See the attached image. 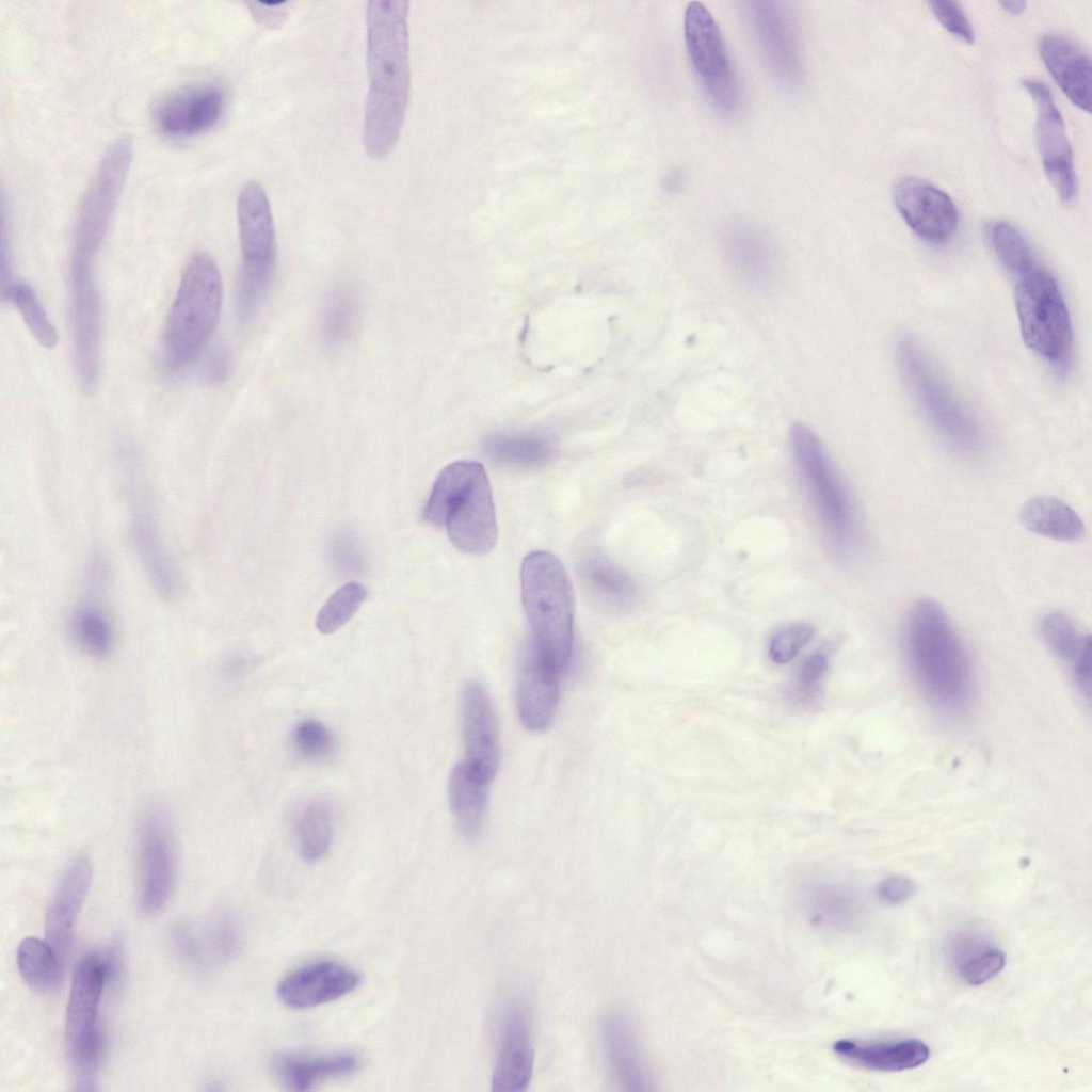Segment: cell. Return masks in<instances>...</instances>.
Instances as JSON below:
<instances>
[{
  "label": "cell",
  "mask_w": 1092,
  "mask_h": 1092,
  "mask_svg": "<svg viewBox=\"0 0 1092 1092\" xmlns=\"http://www.w3.org/2000/svg\"><path fill=\"white\" fill-rule=\"evenodd\" d=\"M487 785L465 760L456 765L449 778V801L461 832L467 838L481 831L487 809Z\"/></svg>",
  "instance_id": "4dcf8cb0"
},
{
  "label": "cell",
  "mask_w": 1092,
  "mask_h": 1092,
  "mask_svg": "<svg viewBox=\"0 0 1092 1092\" xmlns=\"http://www.w3.org/2000/svg\"><path fill=\"white\" fill-rule=\"evenodd\" d=\"M580 577L589 596L606 610L622 611L636 598L633 579L603 555L587 557L580 564Z\"/></svg>",
  "instance_id": "f546056e"
},
{
  "label": "cell",
  "mask_w": 1092,
  "mask_h": 1092,
  "mask_svg": "<svg viewBox=\"0 0 1092 1092\" xmlns=\"http://www.w3.org/2000/svg\"><path fill=\"white\" fill-rule=\"evenodd\" d=\"M360 983L359 974L333 960L305 964L285 976L277 985L279 1000L292 1009H309L337 1000Z\"/></svg>",
  "instance_id": "44dd1931"
},
{
  "label": "cell",
  "mask_w": 1092,
  "mask_h": 1092,
  "mask_svg": "<svg viewBox=\"0 0 1092 1092\" xmlns=\"http://www.w3.org/2000/svg\"><path fill=\"white\" fill-rule=\"evenodd\" d=\"M521 600L531 639L559 673L569 665L574 641V594L559 559L548 551L528 553L520 568Z\"/></svg>",
  "instance_id": "277c9868"
},
{
  "label": "cell",
  "mask_w": 1092,
  "mask_h": 1092,
  "mask_svg": "<svg viewBox=\"0 0 1092 1092\" xmlns=\"http://www.w3.org/2000/svg\"><path fill=\"white\" fill-rule=\"evenodd\" d=\"M915 893V883L903 876L888 877L877 888L879 899L889 905L901 904L914 896Z\"/></svg>",
  "instance_id": "f907efd6"
},
{
  "label": "cell",
  "mask_w": 1092,
  "mask_h": 1092,
  "mask_svg": "<svg viewBox=\"0 0 1092 1092\" xmlns=\"http://www.w3.org/2000/svg\"><path fill=\"white\" fill-rule=\"evenodd\" d=\"M171 942L176 954L182 961L194 966L203 965L204 942L190 924L184 921L175 924L171 931Z\"/></svg>",
  "instance_id": "c3c4849f"
},
{
  "label": "cell",
  "mask_w": 1092,
  "mask_h": 1092,
  "mask_svg": "<svg viewBox=\"0 0 1092 1092\" xmlns=\"http://www.w3.org/2000/svg\"><path fill=\"white\" fill-rule=\"evenodd\" d=\"M1040 54L1065 96L1080 110L1090 112V58L1071 41L1055 34L1041 38Z\"/></svg>",
  "instance_id": "83f0119b"
},
{
  "label": "cell",
  "mask_w": 1092,
  "mask_h": 1092,
  "mask_svg": "<svg viewBox=\"0 0 1092 1092\" xmlns=\"http://www.w3.org/2000/svg\"><path fill=\"white\" fill-rule=\"evenodd\" d=\"M2 299L13 304L38 344L52 349L58 344V332L47 316L33 288L23 282H12L1 289Z\"/></svg>",
  "instance_id": "8d00e7d4"
},
{
  "label": "cell",
  "mask_w": 1092,
  "mask_h": 1092,
  "mask_svg": "<svg viewBox=\"0 0 1092 1092\" xmlns=\"http://www.w3.org/2000/svg\"><path fill=\"white\" fill-rule=\"evenodd\" d=\"M1039 628L1044 642L1058 657L1073 661L1091 639L1082 635L1075 622L1065 613L1049 610L1040 617Z\"/></svg>",
  "instance_id": "f35d334b"
},
{
  "label": "cell",
  "mask_w": 1092,
  "mask_h": 1092,
  "mask_svg": "<svg viewBox=\"0 0 1092 1092\" xmlns=\"http://www.w3.org/2000/svg\"><path fill=\"white\" fill-rule=\"evenodd\" d=\"M724 254L729 268L749 284L769 286L778 276L777 251L766 236L753 227H730L724 238Z\"/></svg>",
  "instance_id": "484cf974"
},
{
  "label": "cell",
  "mask_w": 1092,
  "mask_h": 1092,
  "mask_svg": "<svg viewBox=\"0 0 1092 1092\" xmlns=\"http://www.w3.org/2000/svg\"><path fill=\"white\" fill-rule=\"evenodd\" d=\"M92 865L87 856L75 857L64 870L45 915V936L62 963L73 945L79 913L90 890Z\"/></svg>",
  "instance_id": "7402d4cb"
},
{
  "label": "cell",
  "mask_w": 1092,
  "mask_h": 1092,
  "mask_svg": "<svg viewBox=\"0 0 1092 1092\" xmlns=\"http://www.w3.org/2000/svg\"><path fill=\"white\" fill-rule=\"evenodd\" d=\"M139 905L156 914L167 903L175 879L173 826L160 804L148 805L138 830Z\"/></svg>",
  "instance_id": "9a60e30c"
},
{
  "label": "cell",
  "mask_w": 1092,
  "mask_h": 1092,
  "mask_svg": "<svg viewBox=\"0 0 1092 1092\" xmlns=\"http://www.w3.org/2000/svg\"><path fill=\"white\" fill-rule=\"evenodd\" d=\"M898 360L913 395L940 435L960 453H978L982 435L977 422L918 344L909 338L900 340Z\"/></svg>",
  "instance_id": "9c48e42d"
},
{
  "label": "cell",
  "mask_w": 1092,
  "mask_h": 1092,
  "mask_svg": "<svg viewBox=\"0 0 1092 1092\" xmlns=\"http://www.w3.org/2000/svg\"><path fill=\"white\" fill-rule=\"evenodd\" d=\"M16 963L21 978L32 990L45 993L57 987L63 963L46 940L23 938L17 948Z\"/></svg>",
  "instance_id": "e575fe53"
},
{
  "label": "cell",
  "mask_w": 1092,
  "mask_h": 1092,
  "mask_svg": "<svg viewBox=\"0 0 1092 1092\" xmlns=\"http://www.w3.org/2000/svg\"><path fill=\"white\" fill-rule=\"evenodd\" d=\"M828 665L826 656L820 653L813 654L804 660L798 675L799 696L804 700L814 696Z\"/></svg>",
  "instance_id": "681fc988"
},
{
  "label": "cell",
  "mask_w": 1092,
  "mask_h": 1092,
  "mask_svg": "<svg viewBox=\"0 0 1092 1092\" xmlns=\"http://www.w3.org/2000/svg\"><path fill=\"white\" fill-rule=\"evenodd\" d=\"M1015 308L1026 346L1055 366H1064L1071 356L1072 322L1055 278L1035 266L1016 278Z\"/></svg>",
  "instance_id": "52a82bcc"
},
{
  "label": "cell",
  "mask_w": 1092,
  "mask_h": 1092,
  "mask_svg": "<svg viewBox=\"0 0 1092 1092\" xmlns=\"http://www.w3.org/2000/svg\"><path fill=\"white\" fill-rule=\"evenodd\" d=\"M929 7L937 21L954 37L967 45L975 42L974 29L961 5L950 0L930 1Z\"/></svg>",
  "instance_id": "7dc6e473"
},
{
  "label": "cell",
  "mask_w": 1092,
  "mask_h": 1092,
  "mask_svg": "<svg viewBox=\"0 0 1092 1092\" xmlns=\"http://www.w3.org/2000/svg\"><path fill=\"white\" fill-rule=\"evenodd\" d=\"M333 828V813L325 802L315 800L304 805L294 828L300 856L309 863L324 856L332 841Z\"/></svg>",
  "instance_id": "d590c367"
},
{
  "label": "cell",
  "mask_w": 1092,
  "mask_h": 1092,
  "mask_svg": "<svg viewBox=\"0 0 1092 1092\" xmlns=\"http://www.w3.org/2000/svg\"><path fill=\"white\" fill-rule=\"evenodd\" d=\"M684 36L687 53L708 98L724 113L735 112L741 102V85L721 30L697 1L686 6Z\"/></svg>",
  "instance_id": "8fae6325"
},
{
  "label": "cell",
  "mask_w": 1092,
  "mask_h": 1092,
  "mask_svg": "<svg viewBox=\"0 0 1092 1092\" xmlns=\"http://www.w3.org/2000/svg\"><path fill=\"white\" fill-rule=\"evenodd\" d=\"M360 1059L350 1051L326 1054L282 1053L271 1061V1070L288 1090L307 1091L321 1081L355 1073Z\"/></svg>",
  "instance_id": "4316f807"
},
{
  "label": "cell",
  "mask_w": 1092,
  "mask_h": 1092,
  "mask_svg": "<svg viewBox=\"0 0 1092 1092\" xmlns=\"http://www.w3.org/2000/svg\"><path fill=\"white\" fill-rule=\"evenodd\" d=\"M948 954L958 976L970 985L990 981L1006 964L1002 950L974 935L956 936L948 946Z\"/></svg>",
  "instance_id": "d6a6232c"
},
{
  "label": "cell",
  "mask_w": 1092,
  "mask_h": 1092,
  "mask_svg": "<svg viewBox=\"0 0 1092 1092\" xmlns=\"http://www.w3.org/2000/svg\"><path fill=\"white\" fill-rule=\"evenodd\" d=\"M1076 684L1082 694L1090 696L1091 690V639L1072 661Z\"/></svg>",
  "instance_id": "f5cc1de1"
},
{
  "label": "cell",
  "mask_w": 1092,
  "mask_h": 1092,
  "mask_svg": "<svg viewBox=\"0 0 1092 1092\" xmlns=\"http://www.w3.org/2000/svg\"><path fill=\"white\" fill-rule=\"evenodd\" d=\"M225 108L223 90L213 84L178 89L161 97L152 109V121L165 135L186 138L213 127Z\"/></svg>",
  "instance_id": "d6986e66"
},
{
  "label": "cell",
  "mask_w": 1092,
  "mask_h": 1092,
  "mask_svg": "<svg viewBox=\"0 0 1092 1092\" xmlns=\"http://www.w3.org/2000/svg\"><path fill=\"white\" fill-rule=\"evenodd\" d=\"M69 633L76 645L94 658L107 657L114 645L115 631L108 612L96 601H83L75 607L68 621Z\"/></svg>",
  "instance_id": "836d02e7"
},
{
  "label": "cell",
  "mask_w": 1092,
  "mask_h": 1092,
  "mask_svg": "<svg viewBox=\"0 0 1092 1092\" xmlns=\"http://www.w3.org/2000/svg\"><path fill=\"white\" fill-rule=\"evenodd\" d=\"M254 17L266 26L278 23L284 16L283 5L287 2H250Z\"/></svg>",
  "instance_id": "db71d44e"
},
{
  "label": "cell",
  "mask_w": 1092,
  "mask_h": 1092,
  "mask_svg": "<svg viewBox=\"0 0 1092 1092\" xmlns=\"http://www.w3.org/2000/svg\"><path fill=\"white\" fill-rule=\"evenodd\" d=\"M223 283L214 259L205 252L188 261L170 309L161 341L166 373L184 368L214 334L221 315Z\"/></svg>",
  "instance_id": "3957f363"
},
{
  "label": "cell",
  "mask_w": 1092,
  "mask_h": 1092,
  "mask_svg": "<svg viewBox=\"0 0 1092 1092\" xmlns=\"http://www.w3.org/2000/svg\"><path fill=\"white\" fill-rule=\"evenodd\" d=\"M132 152L129 138L116 139L103 152L77 211L71 255L95 259L123 191Z\"/></svg>",
  "instance_id": "7c38bea8"
},
{
  "label": "cell",
  "mask_w": 1092,
  "mask_h": 1092,
  "mask_svg": "<svg viewBox=\"0 0 1092 1092\" xmlns=\"http://www.w3.org/2000/svg\"><path fill=\"white\" fill-rule=\"evenodd\" d=\"M559 676L530 638L517 689L519 718L526 728L539 732L551 723L559 701Z\"/></svg>",
  "instance_id": "d4e9b609"
},
{
  "label": "cell",
  "mask_w": 1092,
  "mask_h": 1092,
  "mask_svg": "<svg viewBox=\"0 0 1092 1092\" xmlns=\"http://www.w3.org/2000/svg\"><path fill=\"white\" fill-rule=\"evenodd\" d=\"M73 356L81 389L92 394L100 372L101 300L94 260L70 258Z\"/></svg>",
  "instance_id": "5bb4252c"
},
{
  "label": "cell",
  "mask_w": 1092,
  "mask_h": 1092,
  "mask_svg": "<svg viewBox=\"0 0 1092 1092\" xmlns=\"http://www.w3.org/2000/svg\"><path fill=\"white\" fill-rule=\"evenodd\" d=\"M989 239L996 257L1014 277L1023 276L1037 266L1027 239L1011 223H993L989 228Z\"/></svg>",
  "instance_id": "74e56055"
},
{
  "label": "cell",
  "mask_w": 1092,
  "mask_h": 1092,
  "mask_svg": "<svg viewBox=\"0 0 1092 1092\" xmlns=\"http://www.w3.org/2000/svg\"><path fill=\"white\" fill-rule=\"evenodd\" d=\"M909 662L932 703L946 711L962 709L970 694V668L963 643L943 607L921 598L904 625Z\"/></svg>",
  "instance_id": "7a4b0ae2"
},
{
  "label": "cell",
  "mask_w": 1092,
  "mask_h": 1092,
  "mask_svg": "<svg viewBox=\"0 0 1092 1092\" xmlns=\"http://www.w3.org/2000/svg\"><path fill=\"white\" fill-rule=\"evenodd\" d=\"M242 266L238 286L241 319L251 316L264 296L276 264V231L269 198L257 181H247L237 199Z\"/></svg>",
  "instance_id": "ba28073f"
},
{
  "label": "cell",
  "mask_w": 1092,
  "mask_h": 1092,
  "mask_svg": "<svg viewBox=\"0 0 1092 1092\" xmlns=\"http://www.w3.org/2000/svg\"><path fill=\"white\" fill-rule=\"evenodd\" d=\"M810 914L814 920L823 926L841 922L848 904L845 896L832 886H819L809 895Z\"/></svg>",
  "instance_id": "bcb514c9"
},
{
  "label": "cell",
  "mask_w": 1092,
  "mask_h": 1092,
  "mask_svg": "<svg viewBox=\"0 0 1092 1092\" xmlns=\"http://www.w3.org/2000/svg\"><path fill=\"white\" fill-rule=\"evenodd\" d=\"M1019 519L1030 532L1056 541L1075 542L1085 533V525L1077 512L1051 496H1037L1026 501Z\"/></svg>",
  "instance_id": "1f68e13d"
},
{
  "label": "cell",
  "mask_w": 1092,
  "mask_h": 1092,
  "mask_svg": "<svg viewBox=\"0 0 1092 1092\" xmlns=\"http://www.w3.org/2000/svg\"><path fill=\"white\" fill-rule=\"evenodd\" d=\"M814 628L805 623H792L784 626L771 637L768 655L778 664L793 660L799 652L810 641Z\"/></svg>",
  "instance_id": "f6af8a7d"
},
{
  "label": "cell",
  "mask_w": 1092,
  "mask_h": 1092,
  "mask_svg": "<svg viewBox=\"0 0 1092 1092\" xmlns=\"http://www.w3.org/2000/svg\"><path fill=\"white\" fill-rule=\"evenodd\" d=\"M790 448L798 472L829 536L839 551H850L858 523L851 496L819 436L807 425L790 429Z\"/></svg>",
  "instance_id": "5b68a950"
},
{
  "label": "cell",
  "mask_w": 1092,
  "mask_h": 1092,
  "mask_svg": "<svg viewBox=\"0 0 1092 1092\" xmlns=\"http://www.w3.org/2000/svg\"><path fill=\"white\" fill-rule=\"evenodd\" d=\"M366 598V590L356 582L342 585L334 592L319 610L316 627L322 633H332L342 627L358 610Z\"/></svg>",
  "instance_id": "b9f144b4"
},
{
  "label": "cell",
  "mask_w": 1092,
  "mask_h": 1092,
  "mask_svg": "<svg viewBox=\"0 0 1092 1092\" xmlns=\"http://www.w3.org/2000/svg\"><path fill=\"white\" fill-rule=\"evenodd\" d=\"M495 1049L492 1090L525 1091L535 1060L533 1013L525 996L511 995L500 1007Z\"/></svg>",
  "instance_id": "2e32d148"
},
{
  "label": "cell",
  "mask_w": 1092,
  "mask_h": 1092,
  "mask_svg": "<svg viewBox=\"0 0 1092 1092\" xmlns=\"http://www.w3.org/2000/svg\"><path fill=\"white\" fill-rule=\"evenodd\" d=\"M749 15L764 57L773 74L791 83L802 73V58L794 21L782 3L754 1Z\"/></svg>",
  "instance_id": "ffe728a7"
},
{
  "label": "cell",
  "mask_w": 1092,
  "mask_h": 1092,
  "mask_svg": "<svg viewBox=\"0 0 1092 1092\" xmlns=\"http://www.w3.org/2000/svg\"><path fill=\"white\" fill-rule=\"evenodd\" d=\"M408 12L406 0L367 3L368 93L363 141L374 160L392 151L405 119L411 87Z\"/></svg>",
  "instance_id": "6da1fadb"
},
{
  "label": "cell",
  "mask_w": 1092,
  "mask_h": 1092,
  "mask_svg": "<svg viewBox=\"0 0 1092 1092\" xmlns=\"http://www.w3.org/2000/svg\"><path fill=\"white\" fill-rule=\"evenodd\" d=\"M111 977L107 958L86 952L76 965L65 1013L66 1048L75 1077L83 1089L94 1082L106 1050L98 1022L106 981Z\"/></svg>",
  "instance_id": "8992f818"
},
{
  "label": "cell",
  "mask_w": 1092,
  "mask_h": 1092,
  "mask_svg": "<svg viewBox=\"0 0 1092 1092\" xmlns=\"http://www.w3.org/2000/svg\"><path fill=\"white\" fill-rule=\"evenodd\" d=\"M486 453L494 460L519 465H539L551 451L550 443L541 436H497L485 444Z\"/></svg>",
  "instance_id": "ab89813d"
},
{
  "label": "cell",
  "mask_w": 1092,
  "mask_h": 1092,
  "mask_svg": "<svg viewBox=\"0 0 1092 1092\" xmlns=\"http://www.w3.org/2000/svg\"><path fill=\"white\" fill-rule=\"evenodd\" d=\"M600 1047L612 1082L620 1090H647L649 1077L636 1031L623 1013L612 1011L600 1023Z\"/></svg>",
  "instance_id": "cb8c5ba5"
},
{
  "label": "cell",
  "mask_w": 1092,
  "mask_h": 1092,
  "mask_svg": "<svg viewBox=\"0 0 1092 1092\" xmlns=\"http://www.w3.org/2000/svg\"><path fill=\"white\" fill-rule=\"evenodd\" d=\"M430 524L445 527L452 544L466 553L484 555L496 545L498 527L491 485L482 464L469 461Z\"/></svg>",
  "instance_id": "30bf717a"
},
{
  "label": "cell",
  "mask_w": 1092,
  "mask_h": 1092,
  "mask_svg": "<svg viewBox=\"0 0 1092 1092\" xmlns=\"http://www.w3.org/2000/svg\"><path fill=\"white\" fill-rule=\"evenodd\" d=\"M121 466L132 547L156 593L172 601L180 594V580L162 543L141 464L126 454Z\"/></svg>",
  "instance_id": "4fadbf2b"
},
{
  "label": "cell",
  "mask_w": 1092,
  "mask_h": 1092,
  "mask_svg": "<svg viewBox=\"0 0 1092 1092\" xmlns=\"http://www.w3.org/2000/svg\"><path fill=\"white\" fill-rule=\"evenodd\" d=\"M462 728L465 761L489 783L499 762L498 735L492 702L485 688L477 681L469 682L463 692Z\"/></svg>",
  "instance_id": "603a6c76"
},
{
  "label": "cell",
  "mask_w": 1092,
  "mask_h": 1092,
  "mask_svg": "<svg viewBox=\"0 0 1092 1092\" xmlns=\"http://www.w3.org/2000/svg\"><path fill=\"white\" fill-rule=\"evenodd\" d=\"M358 303L355 296L340 290L331 296L323 311L322 333L327 343L337 346L348 340L356 326Z\"/></svg>",
  "instance_id": "60d3db41"
},
{
  "label": "cell",
  "mask_w": 1092,
  "mask_h": 1092,
  "mask_svg": "<svg viewBox=\"0 0 1092 1092\" xmlns=\"http://www.w3.org/2000/svg\"><path fill=\"white\" fill-rule=\"evenodd\" d=\"M834 1051L842 1059L871 1071L900 1072L924 1064L930 1056L929 1047L916 1039L897 1042H860L838 1040Z\"/></svg>",
  "instance_id": "f1b7e54d"
},
{
  "label": "cell",
  "mask_w": 1092,
  "mask_h": 1092,
  "mask_svg": "<svg viewBox=\"0 0 1092 1092\" xmlns=\"http://www.w3.org/2000/svg\"><path fill=\"white\" fill-rule=\"evenodd\" d=\"M292 746L305 759L320 760L334 750L335 740L331 730L320 721L304 720L291 736Z\"/></svg>",
  "instance_id": "ee69618b"
},
{
  "label": "cell",
  "mask_w": 1092,
  "mask_h": 1092,
  "mask_svg": "<svg viewBox=\"0 0 1092 1092\" xmlns=\"http://www.w3.org/2000/svg\"><path fill=\"white\" fill-rule=\"evenodd\" d=\"M230 370V356L226 349L215 347L205 357L200 367L202 378L210 384L224 382Z\"/></svg>",
  "instance_id": "816d5d0a"
},
{
  "label": "cell",
  "mask_w": 1092,
  "mask_h": 1092,
  "mask_svg": "<svg viewBox=\"0 0 1092 1092\" xmlns=\"http://www.w3.org/2000/svg\"><path fill=\"white\" fill-rule=\"evenodd\" d=\"M894 200L910 228L928 242H944L957 228L959 213L953 200L926 180L900 178L894 187Z\"/></svg>",
  "instance_id": "ac0fdd59"
},
{
  "label": "cell",
  "mask_w": 1092,
  "mask_h": 1092,
  "mask_svg": "<svg viewBox=\"0 0 1092 1092\" xmlns=\"http://www.w3.org/2000/svg\"><path fill=\"white\" fill-rule=\"evenodd\" d=\"M1022 84L1037 108L1035 135L1044 171L1060 199L1071 204L1076 197L1077 179L1063 117L1045 83L1026 79Z\"/></svg>",
  "instance_id": "e0dca14e"
},
{
  "label": "cell",
  "mask_w": 1092,
  "mask_h": 1092,
  "mask_svg": "<svg viewBox=\"0 0 1092 1092\" xmlns=\"http://www.w3.org/2000/svg\"><path fill=\"white\" fill-rule=\"evenodd\" d=\"M242 933L239 921L229 912H219L209 921L206 945L212 957L225 962L231 959L241 946Z\"/></svg>",
  "instance_id": "7bdbcfd3"
},
{
  "label": "cell",
  "mask_w": 1092,
  "mask_h": 1092,
  "mask_svg": "<svg viewBox=\"0 0 1092 1092\" xmlns=\"http://www.w3.org/2000/svg\"><path fill=\"white\" fill-rule=\"evenodd\" d=\"M999 4L1003 11L1014 16L1024 13L1027 6V3L1025 1H1001L999 2Z\"/></svg>",
  "instance_id": "11a10c76"
}]
</instances>
